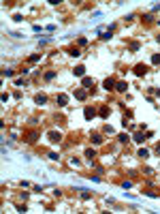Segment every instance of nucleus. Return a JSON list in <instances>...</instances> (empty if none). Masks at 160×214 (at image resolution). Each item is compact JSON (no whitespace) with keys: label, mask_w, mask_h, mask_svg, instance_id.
<instances>
[{"label":"nucleus","mask_w":160,"mask_h":214,"mask_svg":"<svg viewBox=\"0 0 160 214\" xmlns=\"http://www.w3.org/2000/svg\"><path fill=\"white\" fill-rule=\"evenodd\" d=\"M105 88H107V90H109V88H113V81H111V79H107V81H105Z\"/></svg>","instance_id":"nucleus-3"},{"label":"nucleus","mask_w":160,"mask_h":214,"mask_svg":"<svg viewBox=\"0 0 160 214\" xmlns=\"http://www.w3.org/2000/svg\"><path fill=\"white\" fill-rule=\"evenodd\" d=\"M117 90H120V92H126V84H124V81H120V84H117Z\"/></svg>","instance_id":"nucleus-1"},{"label":"nucleus","mask_w":160,"mask_h":214,"mask_svg":"<svg viewBox=\"0 0 160 214\" xmlns=\"http://www.w3.org/2000/svg\"><path fill=\"white\" fill-rule=\"evenodd\" d=\"M83 71H85L83 66H77V69H75V75H83Z\"/></svg>","instance_id":"nucleus-2"}]
</instances>
